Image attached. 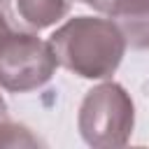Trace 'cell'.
Listing matches in <instances>:
<instances>
[{"label":"cell","instance_id":"obj_1","mask_svg":"<svg viewBox=\"0 0 149 149\" xmlns=\"http://www.w3.org/2000/svg\"><path fill=\"white\" fill-rule=\"evenodd\" d=\"M49 44L58 65L81 79H107L116 72L126 54L119 26L107 16H74L54 30Z\"/></svg>","mask_w":149,"mask_h":149},{"label":"cell","instance_id":"obj_2","mask_svg":"<svg viewBox=\"0 0 149 149\" xmlns=\"http://www.w3.org/2000/svg\"><path fill=\"white\" fill-rule=\"evenodd\" d=\"M77 128L81 140L93 149L128 144L135 128V105L130 93L116 81L93 86L79 105Z\"/></svg>","mask_w":149,"mask_h":149},{"label":"cell","instance_id":"obj_3","mask_svg":"<svg viewBox=\"0 0 149 149\" xmlns=\"http://www.w3.org/2000/svg\"><path fill=\"white\" fill-rule=\"evenodd\" d=\"M58 61L49 40L33 30H12L0 44V86L12 93L42 88L56 72Z\"/></svg>","mask_w":149,"mask_h":149},{"label":"cell","instance_id":"obj_4","mask_svg":"<svg viewBox=\"0 0 149 149\" xmlns=\"http://www.w3.org/2000/svg\"><path fill=\"white\" fill-rule=\"evenodd\" d=\"M2 12L16 30H44L70 12V0H0Z\"/></svg>","mask_w":149,"mask_h":149},{"label":"cell","instance_id":"obj_5","mask_svg":"<svg viewBox=\"0 0 149 149\" xmlns=\"http://www.w3.org/2000/svg\"><path fill=\"white\" fill-rule=\"evenodd\" d=\"M109 19L119 26L126 47L149 49V0H128Z\"/></svg>","mask_w":149,"mask_h":149},{"label":"cell","instance_id":"obj_6","mask_svg":"<svg viewBox=\"0 0 149 149\" xmlns=\"http://www.w3.org/2000/svg\"><path fill=\"white\" fill-rule=\"evenodd\" d=\"M37 144H42V140L35 137L28 126L9 119L0 121V147H37Z\"/></svg>","mask_w":149,"mask_h":149},{"label":"cell","instance_id":"obj_7","mask_svg":"<svg viewBox=\"0 0 149 149\" xmlns=\"http://www.w3.org/2000/svg\"><path fill=\"white\" fill-rule=\"evenodd\" d=\"M77 2H84L86 7H91V9L100 12V14L112 16V14H114L123 2H128V0H77Z\"/></svg>","mask_w":149,"mask_h":149},{"label":"cell","instance_id":"obj_8","mask_svg":"<svg viewBox=\"0 0 149 149\" xmlns=\"http://www.w3.org/2000/svg\"><path fill=\"white\" fill-rule=\"evenodd\" d=\"M12 30H14V26L9 23L7 14H5V12H2V7H0V44H2V40H5V37L12 33Z\"/></svg>","mask_w":149,"mask_h":149},{"label":"cell","instance_id":"obj_9","mask_svg":"<svg viewBox=\"0 0 149 149\" xmlns=\"http://www.w3.org/2000/svg\"><path fill=\"white\" fill-rule=\"evenodd\" d=\"M5 112V100H2V95H0V114Z\"/></svg>","mask_w":149,"mask_h":149}]
</instances>
